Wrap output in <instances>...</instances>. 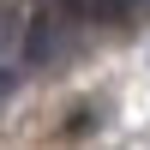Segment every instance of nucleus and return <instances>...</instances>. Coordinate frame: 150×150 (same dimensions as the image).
<instances>
[{"mask_svg":"<svg viewBox=\"0 0 150 150\" xmlns=\"http://www.w3.org/2000/svg\"><path fill=\"white\" fill-rule=\"evenodd\" d=\"M66 12V6H60ZM60 12H36L30 18V30H24V60H30V66H42V60H54L60 48H66V18H60Z\"/></svg>","mask_w":150,"mask_h":150,"instance_id":"nucleus-1","label":"nucleus"},{"mask_svg":"<svg viewBox=\"0 0 150 150\" xmlns=\"http://www.w3.org/2000/svg\"><path fill=\"white\" fill-rule=\"evenodd\" d=\"M72 18H120V0H60Z\"/></svg>","mask_w":150,"mask_h":150,"instance_id":"nucleus-2","label":"nucleus"},{"mask_svg":"<svg viewBox=\"0 0 150 150\" xmlns=\"http://www.w3.org/2000/svg\"><path fill=\"white\" fill-rule=\"evenodd\" d=\"M12 90H18V72H6V66H0V102H6Z\"/></svg>","mask_w":150,"mask_h":150,"instance_id":"nucleus-3","label":"nucleus"},{"mask_svg":"<svg viewBox=\"0 0 150 150\" xmlns=\"http://www.w3.org/2000/svg\"><path fill=\"white\" fill-rule=\"evenodd\" d=\"M6 30H12V24H6V12H0V42H6Z\"/></svg>","mask_w":150,"mask_h":150,"instance_id":"nucleus-4","label":"nucleus"}]
</instances>
